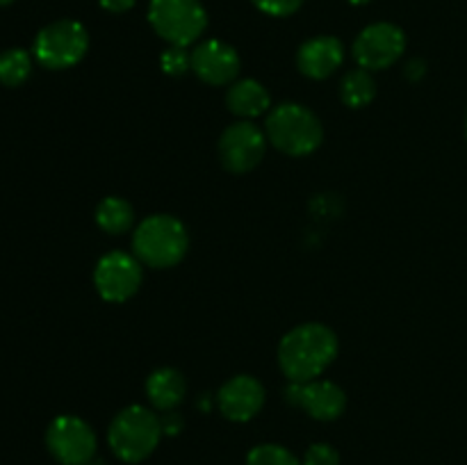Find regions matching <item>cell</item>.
Returning a JSON list of instances; mask_svg holds the SVG:
<instances>
[{"label": "cell", "mask_w": 467, "mask_h": 465, "mask_svg": "<svg viewBox=\"0 0 467 465\" xmlns=\"http://www.w3.org/2000/svg\"><path fill=\"white\" fill-rule=\"evenodd\" d=\"M337 356V336L319 322L299 324L278 345V365L290 383L317 378Z\"/></svg>", "instance_id": "1"}, {"label": "cell", "mask_w": 467, "mask_h": 465, "mask_svg": "<svg viewBox=\"0 0 467 465\" xmlns=\"http://www.w3.org/2000/svg\"><path fill=\"white\" fill-rule=\"evenodd\" d=\"M190 249V235L181 219L171 214H150L132 235L137 260L153 269H169L181 263Z\"/></svg>", "instance_id": "2"}, {"label": "cell", "mask_w": 467, "mask_h": 465, "mask_svg": "<svg viewBox=\"0 0 467 465\" xmlns=\"http://www.w3.org/2000/svg\"><path fill=\"white\" fill-rule=\"evenodd\" d=\"M265 135L281 153L304 158L319 149L324 140V128L313 109L299 103H283L269 112L265 121Z\"/></svg>", "instance_id": "3"}, {"label": "cell", "mask_w": 467, "mask_h": 465, "mask_svg": "<svg viewBox=\"0 0 467 465\" xmlns=\"http://www.w3.org/2000/svg\"><path fill=\"white\" fill-rule=\"evenodd\" d=\"M162 433V422L153 410L132 404L112 419L108 442L117 459L126 463H141L160 445Z\"/></svg>", "instance_id": "4"}, {"label": "cell", "mask_w": 467, "mask_h": 465, "mask_svg": "<svg viewBox=\"0 0 467 465\" xmlns=\"http://www.w3.org/2000/svg\"><path fill=\"white\" fill-rule=\"evenodd\" d=\"M149 21L169 46L194 44L208 27V14L199 0H150Z\"/></svg>", "instance_id": "5"}, {"label": "cell", "mask_w": 467, "mask_h": 465, "mask_svg": "<svg viewBox=\"0 0 467 465\" xmlns=\"http://www.w3.org/2000/svg\"><path fill=\"white\" fill-rule=\"evenodd\" d=\"M89 48V35L78 21H55L46 26L35 39V57L46 68L76 67Z\"/></svg>", "instance_id": "6"}, {"label": "cell", "mask_w": 467, "mask_h": 465, "mask_svg": "<svg viewBox=\"0 0 467 465\" xmlns=\"http://www.w3.org/2000/svg\"><path fill=\"white\" fill-rule=\"evenodd\" d=\"M46 445L62 465H89L99 450L94 429L76 415L55 418L46 431Z\"/></svg>", "instance_id": "7"}, {"label": "cell", "mask_w": 467, "mask_h": 465, "mask_svg": "<svg viewBox=\"0 0 467 465\" xmlns=\"http://www.w3.org/2000/svg\"><path fill=\"white\" fill-rule=\"evenodd\" d=\"M267 150V135L254 121L231 123L219 140V160L231 173H246L258 167Z\"/></svg>", "instance_id": "8"}, {"label": "cell", "mask_w": 467, "mask_h": 465, "mask_svg": "<svg viewBox=\"0 0 467 465\" xmlns=\"http://www.w3.org/2000/svg\"><path fill=\"white\" fill-rule=\"evenodd\" d=\"M406 50V35L395 23H372L354 41V59L365 71L390 68Z\"/></svg>", "instance_id": "9"}, {"label": "cell", "mask_w": 467, "mask_h": 465, "mask_svg": "<svg viewBox=\"0 0 467 465\" xmlns=\"http://www.w3.org/2000/svg\"><path fill=\"white\" fill-rule=\"evenodd\" d=\"M94 283L99 294L109 304L128 301L141 285V263L126 251H112L96 264Z\"/></svg>", "instance_id": "10"}, {"label": "cell", "mask_w": 467, "mask_h": 465, "mask_svg": "<svg viewBox=\"0 0 467 465\" xmlns=\"http://www.w3.org/2000/svg\"><path fill=\"white\" fill-rule=\"evenodd\" d=\"M285 399L319 422H333L347 408L345 390L337 383L317 381V378L308 383H290L285 390Z\"/></svg>", "instance_id": "11"}, {"label": "cell", "mask_w": 467, "mask_h": 465, "mask_svg": "<svg viewBox=\"0 0 467 465\" xmlns=\"http://www.w3.org/2000/svg\"><path fill=\"white\" fill-rule=\"evenodd\" d=\"M192 71L213 87L233 85L240 73V55L219 39L203 41L192 50Z\"/></svg>", "instance_id": "12"}, {"label": "cell", "mask_w": 467, "mask_h": 465, "mask_svg": "<svg viewBox=\"0 0 467 465\" xmlns=\"http://www.w3.org/2000/svg\"><path fill=\"white\" fill-rule=\"evenodd\" d=\"M217 406L223 418L231 419V422H249L265 406L263 383L249 374L228 378L219 390Z\"/></svg>", "instance_id": "13"}, {"label": "cell", "mask_w": 467, "mask_h": 465, "mask_svg": "<svg viewBox=\"0 0 467 465\" xmlns=\"http://www.w3.org/2000/svg\"><path fill=\"white\" fill-rule=\"evenodd\" d=\"M345 62V46L336 36H315L308 39L296 53V67L306 78L324 80L333 76Z\"/></svg>", "instance_id": "14"}, {"label": "cell", "mask_w": 467, "mask_h": 465, "mask_svg": "<svg viewBox=\"0 0 467 465\" xmlns=\"http://www.w3.org/2000/svg\"><path fill=\"white\" fill-rule=\"evenodd\" d=\"M226 105L233 114L242 119H255L272 108L269 91L258 80H237L228 87Z\"/></svg>", "instance_id": "15"}, {"label": "cell", "mask_w": 467, "mask_h": 465, "mask_svg": "<svg viewBox=\"0 0 467 465\" xmlns=\"http://www.w3.org/2000/svg\"><path fill=\"white\" fill-rule=\"evenodd\" d=\"M185 378L178 369L173 367H160L146 381V397H149L150 404L158 410H173L176 406H181V401L185 399Z\"/></svg>", "instance_id": "16"}, {"label": "cell", "mask_w": 467, "mask_h": 465, "mask_svg": "<svg viewBox=\"0 0 467 465\" xmlns=\"http://www.w3.org/2000/svg\"><path fill=\"white\" fill-rule=\"evenodd\" d=\"M132 222H135L132 205L119 196H108L96 208V223L100 226V231L109 232V235H121L132 226Z\"/></svg>", "instance_id": "17"}, {"label": "cell", "mask_w": 467, "mask_h": 465, "mask_svg": "<svg viewBox=\"0 0 467 465\" xmlns=\"http://www.w3.org/2000/svg\"><path fill=\"white\" fill-rule=\"evenodd\" d=\"M374 98H377V82H374L372 71H365L358 67L347 73L345 80H342V100L349 108H365Z\"/></svg>", "instance_id": "18"}, {"label": "cell", "mask_w": 467, "mask_h": 465, "mask_svg": "<svg viewBox=\"0 0 467 465\" xmlns=\"http://www.w3.org/2000/svg\"><path fill=\"white\" fill-rule=\"evenodd\" d=\"M32 71V57L23 48H9L0 53V82L5 87H18Z\"/></svg>", "instance_id": "19"}, {"label": "cell", "mask_w": 467, "mask_h": 465, "mask_svg": "<svg viewBox=\"0 0 467 465\" xmlns=\"http://www.w3.org/2000/svg\"><path fill=\"white\" fill-rule=\"evenodd\" d=\"M246 465H301V460L283 445L265 442L246 454Z\"/></svg>", "instance_id": "20"}, {"label": "cell", "mask_w": 467, "mask_h": 465, "mask_svg": "<svg viewBox=\"0 0 467 465\" xmlns=\"http://www.w3.org/2000/svg\"><path fill=\"white\" fill-rule=\"evenodd\" d=\"M160 67L171 78L185 76L187 71H192V53H187L182 46H169L160 57Z\"/></svg>", "instance_id": "21"}, {"label": "cell", "mask_w": 467, "mask_h": 465, "mask_svg": "<svg viewBox=\"0 0 467 465\" xmlns=\"http://www.w3.org/2000/svg\"><path fill=\"white\" fill-rule=\"evenodd\" d=\"M301 465H340V454L336 447L327 445V442H315L308 447Z\"/></svg>", "instance_id": "22"}, {"label": "cell", "mask_w": 467, "mask_h": 465, "mask_svg": "<svg viewBox=\"0 0 467 465\" xmlns=\"http://www.w3.org/2000/svg\"><path fill=\"white\" fill-rule=\"evenodd\" d=\"M251 3L269 16H290L304 5V0H251Z\"/></svg>", "instance_id": "23"}, {"label": "cell", "mask_w": 467, "mask_h": 465, "mask_svg": "<svg viewBox=\"0 0 467 465\" xmlns=\"http://www.w3.org/2000/svg\"><path fill=\"white\" fill-rule=\"evenodd\" d=\"M160 422H162V431L167 433V436H176V433H181V429H182L181 415L173 413V410H167V415H162V418H160Z\"/></svg>", "instance_id": "24"}, {"label": "cell", "mask_w": 467, "mask_h": 465, "mask_svg": "<svg viewBox=\"0 0 467 465\" xmlns=\"http://www.w3.org/2000/svg\"><path fill=\"white\" fill-rule=\"evenodd\" d=\"M137 0H100V7L108 9V12L112 14H121V12H128V9H132V5H135Z\"/></svg>", "instance_id": "25"}, {"label": "cell", "mask_w": 467, "mask_h": 465, "mask_svg": "<svg viewBox=\"0 0 467 465\" xmlns=\"http://www.w3.org/2000/svg\"><path fill=\"white\" fill-rule=\"evenodd\" d=\"M406 76L410 78V80H418V78L424 76V62L422 59H413V62L406 67Z\"/></svg>", "instance_id": "26"}, {"label": "cell", "mask_w": 467, "mask_h": 465, "mask_svg": "<svg viewBox=\"0 0 467 465\" xmlns=\"http://www.w3.org/2000/svg\"><path fill=\"white\" fill-rule=\"evenodd\" d=\"M351 5H368V3H372V0H349Z\"/></svg>", "instance_id": "27"}, {"label": "cell", "mask_w": 467, "mask_h": 465, "mask_svg": "<svg viewBox=\"0 0 467 465\" xmlns=\"http://www.w3.org/2000/svg\"><path fill=\"white\" fill-rule=\"evenodd\" d=\"M9 3H14V0H0V7H3V5H9Z\"/></svg>", "instance_id": "28"}, {"label": "cell", "mask_w": 467, "mask_h": 465, "mask_svg": "<svg viewBox=\"0 0 467 465\" xmlns=\"http://www.w3.org/2000/svg\"><path fill=\"white\" fill-rule=\"evenodd\" d=\"M89 465H103V460H96V459H94Z\"/></svg>", "instance_id": "29"}, {"label": "cell", "mask_w": 467, "mask_h": 465, "mask_svg": "<svg viewBox=\"0 0 467 465\" xmlns=\"http://www.w3.org/2000/svg\"><path fill=\"white\" fill-rule=\"evenodd\" d=\"M465 135H467V119H465Z\"/></svg>", "instance_id": "30"}]
</instances>
